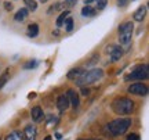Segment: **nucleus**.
<instances>
[{"label":"nucleus","mask_w":149,"mask_h":140,"mask_svg":"<svg viewBox=\"0 0 149 140\" xmlns=\"http://www.w3.org/2000/svg\"><path fill=\"white\" fill-rule=\"evenodd\" d=\"M104 76V71L101 68H93V70L84 71L81 75L76 79V85L80 87L83 86H88V85H93L101 79Z\"/></svg>","instance_id":"nucleus-1"},{"label":"nucleus","mask_w":149,"mask_h":140,"mask_svg":"<svg viewBox=\"0 0 149 140\" xmlns=\"http://www.w3.org/2000/svg\"><path fill=\"white\" fill-rule=\"evenodd\" d=\"M112 110L117 115H128L134 111V101L128 97H116L112 101Z\"/></svg>","instance_id":"nucleus-2"},{"label":"nucleus","mask_w":149,"mask_h":140,"mask_svg":"<svg viewBox=\"0 0 149 140\" xmlns=\"http://www.w3.org/2000/svg\"><path fill=\"white\" fill-rule=\"evenodd\" d=\"M130 126H131V119L130 118H117L109 122L107 128L112 136H122L127 132Z\"/></svg>","instance_id":"nucleus-3"},{"label":"nucleus","mask_w":149,"mask_h":140,"mask_svg":"<svg viewBox=\"0 0 149 140\" xmlns=\"http://www.w3.org/2000/svg\"><path fill=\"white\" fill-rule=\"evenodd\" d=\"M133 31H134V24L131 21H126L120 24L119 27V42L123 46H127L131 42L133 38Z\"/></svg>","instance_id":"nucleus-4"},{"label":"nucleus","mask_w":149,"mask_h":140,"mask_svg":"<svg viewBox=\"0 0 149 140\" xmlns=\"http://www.w3.org/2000/svg\"><path fill=\"white\" fill-rule=\"evenodd\" d=\"M148 65L146 64H139L137 67H134V70L131 71V74L127 76L131 81H145L148 78Z\"/></svg>","instance_id":"nucleus-5"},{"label":"nucleus","mask_w":149,"mask_h":140,"mask_svg":"<svg viewBox=\"0 0 149 140\" xmlns=\"http://www.w3.org/2000/svg\"><path fill=\"white\" fill-rule=\"evenodd\" d=\"M128 92L131 94H137V96H146L148 94V86L145 83L137 82V83H133L128 87Z\"/></svg>","instance_id":"nucleus-6"},{"label":"nucleus","mask_w":149,"mask_h":140,"mask_svg":"<svg viewBox=\"0 0 149 140\" xmlns=\"http://www.w3.org/2000/svg\"><path fill=\"white\" fill-rule=\"evenodd\" d=\"M107 53L111 56V60L112 61H119L122 58L123 56V50L120 46H116V44H111L107 47Z\"/></svg>","instance_id":"nucleus-7"},{"label":"nucleus","mask_w":149,"mask_h":140,"mask_svg":"<svg viewBox=\"0 0 149 140\" xmlns=\"http://www.w3.org/2000/svg\"><path fill=\"white\" fill-rule=\"evenodd\" d=\"M22 136H24V140H36V137H37L36 126H33V125H26L25 129H24V132H22Z\"/></svg>","instance_id":"nucleus-8"},{"label":"nucleus","mask_w":149,"mask_h":140,"mask_svg":"<svg viewBox=\"0 0 149 140\" xmlns=\"http://www.w3.org/2000/svg\"><path fill=\"white\" fill-rule=\"evenodd\" d=\"M145 15H146V6H139L137 10L134 11V14H133V18H134V21H137V22H142L145 20Z\"/></svg>","instance_id":"nucleus-9"},{"label":"nucleus","mask_w":149,"mask_h":140,"mask_svg":"<svg viewBox=\"0 0 149 140\" xmlns=\"http://www.w3.org/2000/svg\"><path fill=\"white\" fill-rule=\"evenodd\" d=\"M66 96H68V100H69V104L72 106L73 108H77L80 104V100H79V94L74 92L73 89H69L68 93H66Z\"/></svg>","instance_id":"nucleus-10"},{"label":"nucleus","mask_w":149,"mask_h":140,"mask_svg":"<svg viewBox=\"0 0 149 140\" xmlns=\"http://www.w3.org/2000/svg\"><path fill=\"white\" fill-rule=\"evenodd\" d=\"M69 100H68V96L66 94H62V96L58 97V100H57V107H58V110L61 111V113H64V111H66L68 108H69Z\"/></svg>","instance_id":"nucleus-11"},{"label":"nucleus","mask_w":149,"mask_h":140,"mask_svg":"<svg viewBox=\"0 0 149 140\" xmlns=\"http://www.w3.org/2000/svg\"><path fill=\"white\" fill-rule=\"evenodd\" d=\"M31 117H32V119L35 121V122H39V121H42L43 117H44L42 107H39V106L33 107L32 110H31Z\"/></svg>","instance_id":"nucleus-12"},{"label":"nucleus","mask_w":149,"mask_h":140,"mask_svg":"<svg viewBox=\"0 0 149 140\" xmlns=\"http://www.w3.org/2000/svg\"><path fill=\"white\" fill-rule=\"evenodd\" d=\"M28 15H29V11H28V8H19V10L15 13V15H14V20L18 22H22L25 21L28 18Z\"/></svg>","instance_id":"nucleus-13"},{"label":"nucleus","mask_w":149,"mask_h":140,"mask_svg":"<svg viewBox=\"0 0 149 140\" xmlns=\"http://www.w3.org/2000/svg\"><path fill=\"white\" fill-rule=\"evenodd\" d=\"M95 13H97V10L93 8L91 6H84V7L81 8V15L83 17H94Z\"/></svg>","instance_id":"nucleus-14"},{"label":"nucleus","mask_w":149,"mask_h":140,"mask_svg":"<svg viewBox=\"0 0 149 140\" xmlns=\"http://www.w3.org/2000/svg\"><path fill=\"white\" fill-rule=\"evenodd\" d=\"M4 140H24V136H22V132H19V130H14V132H11L10 135L6 136Z\"/></svg>","instance_id":"nucleus-15"},{"label":"nucleus","mask_w":149,"mask_h":140,"mask_svg":"<svg viewBox=\"0 0 149 140\" xmlns=\"http://www.w3.org/2000/svg\"><path fill=\"white\" fill-rule=\"evenodd\" d=\"M28 35L31 38H36L37 35H39V25L37 24H31L28 27Z\"/></svg>","instance_id":"nucleus-16"},{"label":"nucleus","mask_w":149,"mask_h":140,"mask_svg":"<svg viewBox=\"0 0 149 140\" xmlns=\"http://www.w3.org/2000/svg\"><path fill=\"white\" fill-rule=\"evenodd\" d=\"M83 72H84V71L81 70V68H74V70H70L69 72H68V78H69V79H74V81H76V79H77V78L83 74Z\"/></svg>","instance_id":"nucleus-17"},{"label":"nucleus","mask_w":149,"mask_h":140,"mask_svg":"<svg viewBox=\"0 0 149 140\" xmlns=\"http://www.w3.org/2000/svg\"><path fill=\"white\" fill-rule=\"evenodd\" d=\"M64 27H65V31L66 32H70L72 29H73V20H72V17H66L64 21Z\"/></svg>","instance_id":"nucleus-18"},{"label":"nucleus","mask_w":149,"mask_h":140,"mask_svg":"<svg viewBox=\"0 0 149 140\" xmlns=\"http://www.w3.org/2000/svg\"><path fill=\"white\" fill-rule=\"evenodd\" d=\"M69 15V11H62L61 14H59V17H58V20H57V27L58 28H61L62 25H64V21H65V18Z\"/></svg>","instance_id":"nucleus-19"},{"label":"nucleus","mask_w":149,"mask_h":140,"mask_svg":"<svg viewBox=\"0 0 149 140\" xmlns=\"http://www.w3.org/2000/svg\"><path fill=\"white\" fill-rule=\"evenodd\" d=\"M24 3L26 4V8H28V10L35 11L37 8V4H36V1H35V0H24Z\"/></svg>","instance_id":"nucleus-20"},{"label":"nucleus","mask_w":149,"mask_h":140,"mask_svg":"<svg viewBox=\"0 0 149 140\" xmlns=\"http://www.w3.org/2000/svg\"><path fill=\"white\" fill-rule=\"evenodd\" d=\"M97 1V10H104L108 4V0H95Z\"/></svg>","instance_id":"nucleus-21"},{"label":"nucleus","mask_w":149,"mask_h":140,"mask_svg":"<svg viewBox=\"0 0 149 140\" xmlns=\"http://www.w3.org/2000/svg\"><path fill=\"white\" fill-rule=\"evenodd\" d=\"M7 79H8V75H7V74H4V75H3L1 78H0V89H1V87H3V86L6 85V82H7Z\"/></svg>","instance_id":"nucleus-22"},{"label":"nucleus","mask_w":149,"mask_h":140,"mask_svg":"<svg viewBox=\"0 0 149 140\" xmlns=\"http://www.w3.org/2000/svg\"><path fill=\"white\" fill-rule=\"evenodd\" d=\"M127 140H139V135L138 133H131L127 136Z\"/></svg>","instance_id":"nucleus-23"},{"label":"nucleus","mask_w":149,"mask_h":140,"mask_svg":"<svg viewBox=\"0 0 149 140\" xmlns=\"http://www.w3.org/2000/svg\"><path fill=\"white\" fill-rule=\"evenodd\" d=\"M35 65H36L35 61H29V63H26V64L24 65V68H25V70H29V68H33Z\"/></svg>","instance_id":"nucleus-24"},{"label":"nucleus","mask_w":149,"mask_h":140,"mask_svg":"<svg viewBox=\"0 0 149 140\" xmlns=\"http://www.w3.org/2000/svg\"><path fill=\"white\" fill-rule=\"evenodd\" d=\"M128 3V0H117V6L119 7H124Z\"/></svg>","instance_id":"nucleus-25"},{"label":"nucleus","mask_w":149,"mask_h":140,"mask_svg":"<svg viewBox=\"0 0 149 140\" xmlns=\"http://www.w3.org/2000/svg\"><path fill=\"white\" fill-rule=\"evenodd\" d=\"M4 8L7 11H11V10H13V4H11L10 1H6V3H4Z\"/></svg>","instance_id":"nucleus-26"},{"label":"nucleus","mask_w":149,"mask_h":140,"mask_svg":"<svg viewBox=\"0 0 149 140\" xmlns=\"http://www.w3.org/2000/svg\"><path fill=\"white\" fill-rule=\"evenodd\" d=\"M81 94H83V96H88V94H90V89H86L84 86L81 87Z\"/></svg>","instance_id":"nucleus-27"},{"label":"nucleus","mask_w":149,"mask_h":140,"mask_svg":"<svg viewBox=\"0 0 149 140\" xmlns=\"http://www.w3.org/2000/svg\"><path fill=\"white\" fill-rule=\"evenodd\" d=\"M65 1H66L69 6H74L76 3H77V0H65Z\"/></svg>","instance_id":"nucleus-28"},{"label":"nucleus","mask_w":149,"mask_h":140,"mask_svg":"<svg viewBox=\"0 0 149 140\" xmlns=\"http://www.w3.org/2000/svg\"><path fill=\"white\" fill-rule=\"evenodd\" d=\"M94 1H95V0H84V4L86 6H90L91 3H94Z\"/></svg>","instance_id":"nucleus-29"},{"label":"nucleus","mask_w":149,"mask_h":140,"mask_svg":"<svg viewBox=\"0 0 149 140\" xmlns=\"http://www.w3.org/2000/svg\"><path fill=\"white\" fill-rule=\"evenodd\" d=\"M61 137H62V136H61V133H55V139H57V140H61Z\"/></svg>","instance_id":"nucleus-30"},{"label":"nucleus","mask_w":149,"mask_h":140,"mask_svg":"<svg viewBox=\"0 0 149 140\" xmlns=\"http://www.w3.org/2000/svg\"><path fill=\"white\" fill-rule=\"evenodd\" d=\"M44 140H51V136H47V137H46Z\"/></svg>","instance_id":"nucleus-31"},{"label":"nucleus","mask_w":149,"mask_h":140,"mask_svg":"<svg viewBox=\"0 0 149 140\" xmlns=\"http://www.w3.org/2000/svg\"><path fill=\"white\" fill-rule=\"evenodd\" d=\"M79 140H95V139H79Z\"/></svg>","instance_id":"nucleus-32"},{"label":"nucleus","mask_w":149,"mask_h":140,"mask_svg":"<svg viewBox=\"0 0 149 140\" xmlns=\"http://www.w3.org/2000/svg\"><path fill=\"white\" fill-rule=\"evenodd\" d=\"M40 1H42V3H46V1H47V0H40Z\"/></svg>","instance_id":"nucleus-33"}]
</instances>
